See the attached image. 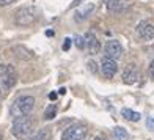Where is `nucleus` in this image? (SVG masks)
<instances>
[{
  "label": "nucleus",
  "instance_id": "obj_25",
  "mask_svg": "<svg viewBox=\"0 0 154 140\" xmlns=\"http://www.w3.org/2000/svg\"><path fill=\"white\" fill-rule=\"evenodd\" d=\"M58 93H60V95H65V93H66V88H65V87L60 88V90H58Z\"/></svg>",
  "mask_w": 154,
  "mask_h": 140
},
{
  "label": "nucleus",
  "instance_id": "obj_28",
  "mask_svg": "<svg viewBox=\"0 0 154 140\" xmlns=\"http://www.w3.org/2000/svg\"><path fill=\"white\" fill-rule=\"evenodd\" d=\"M0 140H2V134H0Z\"/></svg>",
  "mask_w": 154,
  "mask_h": 140
},
{
  "label": "nucleus",
  "instance_id": "obj_26",
  "mask_svg": "<svg viewBox=\"0 0 154 140\" xmlns=\"http://www.w3.org/2000/svg\"><path fill=\"white\" fill-rule=\"evenodd\" d=\"M46 35H47V36H54V32H52V30H47Z\"/></svg>",
  "mask_w": 154,
  "mask_h": 140
},
{
  "label": "nucleus",
  "instance_id": "obj_17",
  "mask_svg": "<svg viewBox=\"0 0 154 140\" xmlns=\"http://www.w3.org/2000/svg\"><path fill=\"white\" fill-rule=\"evenodd\" d=\"M57 110H58L57 104H51L44 112V120H52V118H55L57 117Z\"/></svg>",
  "mask_w": 154,
  "mask_h": 140
},
{
  "label": "nucleus",
  "instance_id": "obj_29",
  "mask_svg": "<svg viewBox=\"0 0 154 140\" xmlns=\"http://www.w3.org/2000/svg\"><path fill=\"white\" fill-rule=\"evenodd\" d=\"M0 96H2V95H0Z\"/></svg>",
  "mask_w": 154,
  "mask_h": 140
},
{
  "label": "nucleus",
  "instance_id": "obj_7",
  "mask_svg": "<svg viewBox=\"0 0 154 140\" xmlns=\"http://www.w3.org/2000/svg\"><path fill=\"white\" fill-rule=\"evenodd\" d=\"M140 79V73H138V68L134 65V63H131V65H128L124 68L123 71V82L128 83V85H134V83H137Z\"/></svg>",
  "mask_w": 154,
  "mask_h": 140
},
{
  "label": "nucleus",
  "instance_id": "obj_11",
  "mask_svg": "<svg viewBox=\"0 0 154 140\" xmlns=\"http://www.w3.org/2000/svg\"><path fill=\"white\" fill-rule=\"evenodd\" d=\"M83 41H85V47L88 49V52L94 55V54H99L101 51V43H99V39L96 38V35L93 32H88L85 35V38H83Z\"/></svg>",
  "mask_w": 154,
  "mask_h": 140
},
{
  "label": "nucleus",
  "instance_id": "obj_27",
  "mask_svg": "<svg viewBox=\"0 0 154 140\" xmlns=\"http://www.w3.org/2000/svg\"><path fill=\"white\" fill-rule=\"evenodd\" d=\"M94 140H107V138H106V137H101V135H99V137H96Z\"/></svg>",
  "mask_w": 154,
  "mask_h": 140
},
{
  "label": "nucleus",
  "instance_id": "obj_16",
  "mask_svg": "<svg viewBox=\"0 0 154 140\" xmlns=\"http://www.w3.org/2000/svg\"><path fill=\"white\" fill-rule=\"evenodd\" d=\"M113 135H115L116 140H128L129 138L128 131H126L124 128H121V126H116V128L113 129Z\"/></svg>",
  "mask_w": 154,
  "mask_h": 140
},
{
  "label": "nucleus",
  "instance_id": "obj_2",
  "mask_svg": "<svg viewBox=\"0 0 154 140\" xmlns=\"http://www.w3.org/2000/svg\"><path fill=\"white\" fill-rule=\"evenodd\" d=\"M32 131H33V120L29 115L14 118L13 126H11V134L16 138H22V140L29 138L32 135Z\"/></svg>",
  "mask_w": 154,
  "mask_h": 140
},
{
  "label": "nucleus",
  "instance_id": "obj_14",
  "mask_svg": "<svg viewBox=\"0 0 154 140\" xmlns=\"http://www.w3.org/2000/svg\"><path fill=\"white\" fill-rule=\"evenodd\" d=\"M14 52H16L17 57L22 58V60H30V58H33V52L29 51V49L24 47V46H16V47H14Z\"/></svg>",
  "mask_w": 154,
  "mask_h": 140
},
{
  "label": "nucleus",
  "instance_id": "obj_13",
  "mask_svg": "<svg viewBox=\"0 0 154 140\" xmlns=\"http://www.w3.org/2000/svg\"><path fill=\"white\" fill-rule=\"evenodd\" d=\"M51 137H52L51 128H41L39 131H36V134L32 135L29 140H51Z\"/></svg>",
  "mask_w": 154,
  "mask_h": 140
},
{
  "label": "nucleus",
  "instance_id": "obj_24",
  "mask_svg": "<svg viewBox=\"0 0 154 140\" xmlns=\"http://www.w3.org/2000/svg\"><path fill=\"white\" fill-rule=\"evenodd\" d=\"M82 2L83 0H75V2L72 3V6H79V5H82Z\"/></svg>",
  "mask_w": 154,
  "mask_h": 140
},
{
  "label": "nucleus",
  "instance_id": "obj_15",
  "mask_svg": "<svg viewBox=\"0 0 154 140\" xmlns=\"http://www.w3.org/2000/svg\"><path fill=\"white\" fill-rule=\"evenodd\" d=\"M121 117H123V118H126L128 121H138L142 115H140L138 112L131 110V109H123V110H121Z\"/></svg>",
  "mask_w": 154,
  "mask_h": 140
},
{
  "label": "nucleus",
  "instance_id": "obj_22",
  "mask_svg": "<svg viewBox=\"0 0 154 140\" xmlns=\"http://www.w3.org/2000/svg\"><path fill=\"white\" fill-rule=\"evenodd\" d=\"M149 73H151V76H152V79H154V60L149 63Z\"/></svg>",
  "mask_w": 154,
  "mask_h": 140
},
{
  "label": "nucleus",
  "instance_id": "obj_5",
  "mask_svg": "<svg viewBox=\"0 0 154 140\" xmlns=\"http://www.w3.org/2000/svg\"><path fill=\"white\" fill-rule=\"evenodd\" d=\"M87 134H88L87 126L82 123H75L65 129V132L61 134V140H83Z\"/></svg>",
  "mask_w": 154,
  "mask_h": 140
},
{
  "label": "nucleus",
  "instance_id": "obj_1",
  "mask_svg": "<svg viewBox=\"0 0 154 140\" xmlns=\"http://www.w3.org/2000/svg\"><path fill=\"white\" fill-rule=\"evenodd\" d=\"M33 107H35V98L33 96H29V95L19 96L17 99L11 104L10 115L13 117V120L19 118V117H25L33 110Z\"/></svg>",
  "mask_w": 154,
  "mask_h": 140
},
{
  "label": "nucleus",
  "instance_id": "obj_23",
  "mask_svg": "<svg viewBox=\"0 0 154 140\" xmlns=\"http://www.w3.org/2000/svg\"><path fill=\"white\" fill-rule=\"evenodd\" d=\"M57 96H58L57 93L52 92V93H49V99H51V101H55V99H57Z\"/></svg>",
  "mask_w": 154,
  "mask_h": 140
},
{
  "label": "nucleus",
  "instance_id": "obj_21",
  "mask_svg": "<svg viewBox=\"0 0 154 140\" xmlns=\"http://www.w3.org/2000/svg\"><path fill=\"white\" fill-rule=\"evenodd\" d=\"M13 2H16V0H0V6H6V5H10Z\"/></svg>",
  "mask_w": 154,
  "mask_h": 140
},
{
  "label": "nucleus",
  "instance_id": "obj_18",
  "mask_svg": "<svg viewBox=\"0 0 154 140\" xmlns=\"http://www.w3.org/2000/svg\"><path fill=\"white\" fill-rule=\"evenodd\" d=\"M146 128H148L149 131H154V117L146 118Z\"/></svg>",
  "mask_w": 154,
  "mask_h": 140
},
{
  "label": "nucleus",
  "instance_id": "obj_9",
  "mask_svg": "<svg viewBox=\"0 0 154 140\" xmlns=\"http://www.w3.org/2000/svg\"><path fill=\"white\" fill-rule=\"evenodd\" d=\"M137 32L140 35V38L145 41H152L154 39V25L149 20H142L137 25Z\"/></svg>",
  "mask_w": 154,
  "mask_h": 140
},
{
  "label": "nucleus",
  "instance_id": "obj_3",
  "mask_svg": "<svg viewBox=\"0 0 154 140\" xmlns=\"http://www.w3.org/2000/svg\"><path fill=\"white\" fill-rule=\"evenodd\" d=\"M38 19V11L35 6H22L14 13V22L20 27H29Z\"/></svg>",
  "mask_w": 154,
  "mask_h": 140
},
{
  "label": "nucleus",
  "instance_id": "obj_20",
  "mask_svg": "<svg viewBox=\"0 0 154 140\" xmlns=\"http://www.w3.org/2000/svg\"><path fill=\"white\" fill-rule=\"evenodd\" d=\"M69 47H71V38H66L63 43V51H69Z\"/></svg>",
  "mask_w": 154,
  "mask_h": 140
},
{
  "label": "nucleus",
  "instance_id": "obj_19",
  "mask_svg": "<svg viewBox=\"0 0 154 140\" xmlns=\"http://www.w3.org/2000/svg\"><path fill=\"white\" fill-rule=\"evenodd\" d=\"M75 46L79 47V49H83V47H85V41H83L82 36H77V38H75Z\"/></svg>",
  "mask_w": 154,
  "mask_h": 140
},
{
  "label": "nucleus",
  "instance_id": "obj_6",
  "mask_svg": "<svg viewBox=\"0 0 154 140\" xmlns=\"http://www.w3.org/2000/svg\"><path fill=\"white\" fill-rule=\"evenodd\" d=\"M104 52H106L107 58L116 61L123 54V46L120 44V41H116V39H109L106 43V47H104Z\"/></svg>",
  "mask_w": 154,
  "mask_h": 140
},
{
  "label": "nucleus",
  "instance_id": "obj_4",
  "mask_svg": "<svg viewBox=\"0 0 154 140\" xmlns=\"http://www.w3.org/2000/svg\"><path fill=\"white\" fill-rule=\"evenodd\" d=\"M17 76L11 65H0V92L10 90L16 85Z\"/></svg>",
  "mask_w": 154,
  "mask_h": 140
},
{
  "label": "nucleus",
  "instance_id": "obj_10",
  "mask_svg": "<svg viewBox=\"0 0 154 140\" xmlns=\"http://www.w3.org/2000/svg\"><path fill=\"white\" fill-rule=\"evenodd\" d=\"M116 71H118L116 61H115V60H110V58H107V57H104L102 61H101V73H102L104 77L112 79V77L116 74Z\"/></svg>",
  "mask_w": 154,
  "mask_h": 140
},
{
  "label": "nucleus",
  "instance_id": "obj_12",
  "mask_svg": "<svg viewBox=\"0 0 154 140\" xmlns=\"http://www.w3.org/2000/svg\"><path fill=\"white\" fill-rule=\"evenodd\" d=\"M102 2L107 6L109 11H113V13L124 11L129 5V0H102Z\"/></svg>",
  "mask_w": 154,
  "mask_h": 140
},
{
  "label": "nucleus",
  "instance_id": "obj_8",
  "mask_svg": "<svg viewBox=\"0 0 154 140\" xmlns=\"http://www.w3.org/2000/svg\"><path fill=\"white\" fill-rule=\"evenodd\" d=\"M94 11V3H83V5H79L77 10L74 13V20L75 22H83L85 19H88L91 16V13Z\"/></svg>",
  "mask_w": 154,
  "mask_h": 140
}]
</instances>
